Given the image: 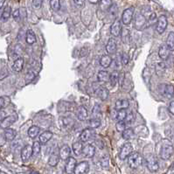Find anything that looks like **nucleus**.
<instances>
[{
  "instance_id": "obj_19",
  "label": "nucleus",
  "mask_w": 174,
  "mask_h": 174,
  "mask_svg": "<svg viewBox=\"0 0 174 174\" xmlns=\"http://www.w3.org/2000/svg\"><path fill=\"white\" fill-rule=\"evenodd\" d=\"M76 116L80 121H85L88 118V110L83 106H80L76 109Z\"/></svg>"
},
{
  "instance_id": "obj_40",
  "label": "nucleus",
  "mask_w": 174,
  "mask_h": 174,
  "mask_svg": "<svg viewBox=\"0 0 174 174\" xmlns=\"http://www.w3.org/2000/svg\"><path fill=\"white\" fill-rule=\"evenodd\" d=\"M122 136H123V138H124L125 140H130V138H133V136H134V131H133V130L132 129H126L123 132V134H122Z\"/></svg>"
},
{
  "instance_id": "obj_34",
  "label": "nucleus",
  "mask_w": 174,
  "mask_h": 174,
  "mask_svg": "<svg viewBox=\"0 0 174 174\" xmlns=\"http://www.w3.org/2000/svg\"><path fill=\"white\" fill-rule=\"evenodd\" d=\"M170 51H174V32H171L168 34L167 40H166V44H165Z\"/></svg>"
},
{
  "instance_id": "obj_39",
  "label": "nucleus",
  "mask_w": 174,
  "mask_h": 174,
  "mask_svg": "<svg viewBox=\"0 0 174 174\" xmlns=\"http://www.w3.org/2000/svg\"><path fill=\"white\" fill-rule=\"evenodd\" d=\"M11 13H12V9H11V7L9 6H7L4 9V11H3V15H2V18L4 19V21H6V20H8L9 18L11 17Z\"/></svg>"
},
{
  "instance_id": "obj_49",
  "label": "nucleus",
  "mask_w": 174,
  "mask_h": 174,
  "mask_svg": "<svg viewBox=\"0 0 174 174\" xmlns=\"http://www.w3.org/2000/svg\"><path fill=\"white\" fill-rule=\"evenodd\" d=\"M168 110L171 114L172 115H174V101L170 102V104H169L168 106Z\"/></svg>"
},
{
  "instance_id": "obj_47",
  "label": "nucleus",
  "mask_w": 174,
  "mask_h": 174,
  "mask_svg": "<svg viewBox=\"0 0 174 174\" xmlns=\"http://www.w3.org/2000/svg\"><path fill=\"white\" fill-rule=\"evenodd\" d=\"M121 60H122V64L123 65H127L128 62H129V56H128V54H125V53L122 54Z\"/></svg>"
},
{
  "instance_id": "obj_43",
  "label": "nucleus",
  "mask_w": 174,
  "mask_h": 174,
  "mask_svg": "<svg viewBox=\"0 0 174 174\" xmlns=\"http://www.w3.org/2000/svg\"><path fill=\"white\" fill-rule=\"evenodd\" d=\"M108 14L111 16V18H115L116 17V15H117V12H118V10H117V6L116 5H112V6H110V8L108 10Z\"/></svg>"
},
{
  "instance_id": "obj_33",
  "label": "nucleus",
  "mask_w": 174,
  "mask_h": 174,
  "mask_svg": "<svg viewBox=\"0 0 174 174\" xmlns=\"http://www.w3.org/2000/svg\"><path fill=\"white\" fill-rule=\"evenodd\" d=\"M40 131V128L36 126V125H33V126L29 128V130H28V136L31 138H35L39 135Z\"/></svg>"
},
{
  "instance_id": "obj_44",
  "label": "nucleus",
  "mask_w": 174,
  "mask_h": 174,
  "mask_svg": "<svg viewBox=\"0 0 174 174\" xmlns=\"http://www.w3.org/2000/svg\"><path fill=\"white\" fill-rule=\"evenodd\" d=\"M134 121H135V115L133 114L132 112L130 113H127V115H126V118H125V123H128V124H131L134 123Z\"/></svg>"
},
{
  "instance_id": "obj_29",
  "label": "nucleus",
  "mask_w": 174,
  "mask_h": 174,
  "mask_svg": "<svg viewBox=\"0 0 174 174\" xmlns=\"http://www.w3.org/2000/svg\"><path fill=\"white\" fill-rule=\"evenodd\" d=\"M82 150H83V144L81 141L75 142L73 144V151H74V155L80 156L81 154H82Z\"/></svg>"
},
{
  "instance_id": "obj_7",
  "label": "nucleus",
  "mask_w": 174,
  "mask_h": 174,
  "mask_svg": "<svg viewBox=\"0 0 174 174\" xmlns=\"http://www.w3.org/2000/svg\"><path fill=\"white\" fill-rule=\"evenodd\" d=\"M168 25V21H167V18L165 15H161L159 18L157 20V25H156V31L157 33L162 34L163 32L165 31L166 27Z\"/></svg>"
},
{
  "instance_id": "obj_42",
  "label": "nucleus",
  "mask_w": 174,
  "mask_h": 174,
  "mask_svg": "<svg viewBox=\"0 0 174 174\" xmlns=\"http://www.w3.org/2000/svg\"><path fill=\"white\" fill-rule=\"evenodd\" d=\"M115 128H116V130L118 132H123L126 130V123L124 121H121V122H117L116 124H115Z\"/></svg>"
},
{
  "instance_id": "obj_5",
  "label": "nucleus",
  "mask_w": 174,
  "mask_h": 174,
  "mask_svg": "<svg viewBox=\"0 0 174 174\" xmlns=\"http://www.w3.org/2000/svg\"><path fill=\"white\" fill-rule=\"evenodd\" d=\"M134 26L137 30H143L144 28L148 27L147 20L142 13H138L134 18Z\"/></svg>"
},
{
  "instance_id": "obj_37",
  "label": "nucleus",
  "mask_w": 174,
  "mask_h": 174,
  "mask_svg": "<svg viewBox=\"0 0 174 174\" xmlns=\"http://www.w3.org/2000/svg\"><path fill=\"white\" fill-rule=\"evenodd\" d=\"M60 123L62 127L68 128V127L72 126L73 120L70 117H61L60 119Z\"/></svg>"
},
{
  "instance_id": "obj_17",
  "label": "nucleus",
  "mask_w": 174,
  "mask_h": 174,
  "mask_svg": "<svg viewBox=\"0 0 174 174\" xmlns=\"http://www.w3.org/2000/svg\"><path fill=\"white\" fill-rule=\"evenodd\" d=\"M116 48H117V45H116V41L114 38H110L108 40V43L106 45V51L108 54H114L116 52Z\"/></svg>"
},
{
  "instance_id": "obj_26",
  "label": "nucleus",
  "mask_w": 174,
  "mask_h": 174,
  "mask_svg": "<svg viewBox=\"0 0 174 174\" xmlns=\"http://www.w3.org/2000/svg\"><path fill=\"white\" fill-rule=\"evenodd\" d=\"M112 63V58L109 55H103L100 59V65L103 68H108Z\"/></svg>"
},
{
  "instance_id": "obj_3",
  "label": "nucleus",
  "mask_w": 174,
  "mask_h": 174,
  "mask_svg": "<svg viewBox=\"0 0 174 174\" xmlns=\"http://www.w3.org/2000/svg\"><path fill=\"white\" fill-rule=\"evenodd\" d=\"M128 164L129 166L132 169H137L143 164V157L138 152H133L128 157Z\"/></svg>"
},
{
  "instance_id": "obj_27",
  "label": "nucleus",
  "mask_w": 174,
  "mask_h": 174,
  "mask_svg": "<svg viewBox=\"0 0 174 174\" xmlns=\"http://www.w3.org/2000/svg\"><path fill=\"white\" fill-rule=\"evenodd\" d=\"M155 70H156L157 74L158 76H162L165 74V70H166V65L165 62H157L155 66Z\"/></svg>"
},
{
  "instance_id": "obj_13",
  "label": "nucleus",
  "mask_w": 174,
  "mask_h": 174,
  "mask_svg": "<svg viewBox=\"0 0 174 174\" xmlns=\"http://www.w3.org/2000/svg\"><path fill=\"white\" fill-rule=\"evenodd\" d=\"M122 32V25L121 21L119 20H115L114 23L110 26V33L114 37H119Z\"/></svg>"
},
{
  "instance_id": "obj_12",
  "label": "nucleus",
  "mask_w": 174,
  "mask_h": 174,
  "mask_svg": "<svg viewBox=\"0 0 174 174\" xmlns=\"http://www.w3.org/2000/svg\"><path fill=\"white\" fill-rule=\"evenodd\" d=\"M17 120V116L16 115H9V116H6V118H4L1 123H0V127L2 129H9L10 127L12 126V124L16 122Z\"/></svg>"
},
{
  "instance_id": "obj_1",
  "label": "nucleus",
  "mask_w": 174,
  "mask_h": 174,
  "mask_svg": "<svg viewBox=\"0 0 174 174\" xmlns=\"http://www.w3.org/2000/svg\"><path fill=\"white\" fill-rule=\"evenodd\" d=\"M174 152L173 144L167 139H164L161 142V147L159 151V156L163 160H168L172 156Z\"/></svg>"
},
{
  "instance_id": "obj_45",
  "label": "nucleus",
  "mask_w": 174,
  "mask_h": 174,
  "mask_svg": "<svg viewBox=\"0 0 174 174\" xmlns=\"http://www.w3.org/2000/svg\"><path fill=\"white\" fill-rule=\"evenodd\" d=\"M8 76V71L6 69V67H3L0 69V81L3 79L6 78Z\"/></svg>"
},
{
  "instance_id": "obj_6",
  "label": "nucleus",
  "mask_w": 174,
  "mask_h": 174,
  "mask_svg": "<svg viewBox=\"0 0 174 174\" xmlns=\"http://www.w3.org/2000/svg\"><path fill=\"white\" fill-rule=\"evenodd\" d=\"M96 136V131L94 129L91 128H86L85 130H83L81 135H80V141L81 143H87L90 141L91 139H93L94 137Z\"/></svg>"
},
{
  "instance_id": "obj_9",
  "label": "nucleus",
  "mask_w": 174,
  "mask_h": 174,
  "mask_svg": "<svg viewBox=\"0 0 174 174\" xmlns=\"http://www.w3.org/2000/svg\"><path fill=\"white\" fill-rule=\"evenodd\" d=\"M132 150H133V147L130 143H126L123 144L121 148L120 152H119V157L121 160L126 159L127 157L132 153Z\"/></svg>"
},
{
  "instance_id": "obj_56",
  "label": "nucleus",
  "mask_w": 174,
  "mask_h": 174,
  "mask_svg": "<svg viewBox=\"0 0 174 174\" xmlns=\"http://www.w3.org/2000/svg\"><path fill=\"white\" fill-rule=\"evenodd\" d=\"M32 174H39L38 172H34V173H32Z\"/></svg>"
},
{
  "instance_id": "obj_22",
  "label": "nucleus",
  "mask_w": 174,
  "mask_h": 174,
  "mask_svg": "<svg viewBox=\"0 0 174 174\" xmlns=\"http://www.w3.org/2000/svg\"><path fill=\"white\" fill-rule=\"evenodd\" d=\"M53 138V133L51 131H45L43 132L42 134L40 136V140L39 142L41 144H46L47 143H48L51 138Z\"/></svg>"
},
{
  "instance_id": "obj_2",
  "label": "nucleus",
  "mask_w": 174,
  "mask_h": 174,
  "mask_svg": "<svg viewBox=\"0 0 174 174\" xmlns=\"http://www.w3.org/2000/svg\"><path fill=\"white\" fill-rule=\"evenodd\" d=\"M158 92L165 99H171L174 96L173 85L162 83L158 86Z\"/></svg>"
},
{
  "instance_id": "obj_8",
  "label": "nucleus",
  "mask_w": 174,
  "mask_h": 174,
  "mask_svg": "<svg viewBox=\"0 0 174 174\" xmlns=\"http://www.w3.org/2000/svg\"><path fill=\"white\" fill-rule=\"evenodd\" d=\"M133 15H134V8L133 7H130L125 9L123 15H122V22L123 25H130L131 23L132 18H133Z\"/></svg>"
},
{
  "instance_id": "obj_14",
  "label": "nucleus",
  "mask_w": 174,
  "mask_h": 174,
  "mask_svg": "<svg viewBox=\"0 0 174 174\" xmlns=\"http://www.w3.org/2000/svg\"><path fill=\"white\" fill-rule=\"evenodd\" d=\"M32 155V148L30 144H26L21 150V158L24 162H26L27 160L30 159Z\"/></svg>"
},
{
  "instance_id": "obj_35",
  "label": "nucleus",
  "mask_w": 174,
  "mask_h": 174,
  "mask_svg": "<svg viewBox=\"0 0 174 174\" xmlns=\"http://www.w3.org/2000/svg\"><path fill=\"white\" fill-rule=\"evenodd\" d=\"M127 112L126 109H122V110H118L115 115V120L116 122H121V121H124L126 118Z\"/></svg>"
},
{
  "instance_id": "obj_54",
  "label": "nucleus",
  "mask_w": 174,
  "mask_h": 174,
  "mask_svg": "<svg viewBox=\"0 0 174 174\" xmlns=\"http://www.w3.org/2000/svg\"><path fill=\"white\" fill-rule=\"evenodd\" d=\"M91 4H97L99 2V0H89Z\"/></svg>"
},
{
  "instance_id": "obj_46",
  "label": "nucleus",
  "mask_w": 174,
  "mask_h": 174,
  "mask_svg": "<svg viewBox=\"0 0 174 174\" xmlns=\"http://www.w3.org/2000/svg\"><path fill=\"white\" fill-rule=\"evenodd\" d=\"M43 4V0H32V6L35 9L40 8Z\"/></svg>"
},
{
  "instance_id": "obj_20",
  "label": "nucleus",
  "mask_w": 174,
  "mask_h": 174,
  "mask_svg": "<svg viewBox=\"0 0 174 174\" xmlns=\"http://www.w3.org/2000/svg\"><path fill=\"white\" fill-rule=\"evenodd\" d=\"M130 106V102L126 99H121L117 100L115 103V108L117 110H122V109H126Z\"/></svg>"
},
{
  "instance_id": "obj_52",
  "label": "nucleus",
  "mask_w": 174,
  "mask_h": 174,
  "mask_svg": "<svg viewBox=\"0 0 174 174\" xmlns=\"http://www.w3.org/2000/svg\"><path fill=\"white\" fill-rule=\"evenodd\" d=\"M4 106H5V99L3 97H0V109L4 108Z\"/></svg>"
},
{
  "instance_id": "obj_25",
  "label": "nucleus",
  "mask_w": 174,
  "mask_h": 174,
  "mask_svg": "<svg viewBox=\"0 0 174 174\" xmlns=\"http://www.w3.org/2000/svg\"><path fill=\"white\" fill-rule=\"evenodd\" d=\"M23 66H24V60H23V58H18L17 60L14 61V63L12 65V69L15 72L19 73L23 69Z\"/></svg>"
},
{
  "instance_id": "obj_55",
  "label": "nucleus",
  "mask_w": 174,
  "mask_h": 174,
  "mask_svg": "<svg viewBox=\"0 0 174 174\" xmlns=\"http://www.w3.org/2000/svg\"><path fill=\"white\" fill-rule=\"evenodd\" d=\"M2 15H3V12H2V11L0 10V19L2 18Z\"/></svg>"
},
{
  "instance_id": "obj_41",
  "label": "nucleus",
  "mask_w": 174,
  "mask_h": 174,
  "mask_svg": "<svg viewBox=\"0 0 174 174\" xmlns=\"http://www.w3.org/2000/svg\"><path fill=\"white\" fill-rule=\"evenodd\" d=\"M50 7L54 12L59 11L60 8V0H50Z\"/></svg>"
},
{
  "instance_id": "obj_21",
  "label": "nucleus",
  "mask_w": 174,
  "mask_h": 174,
  "mask_svg": "<svg viewBox=\"0 0 174 174\" xmlns=\"http://www.w3.org/2000/svg\"><path fill=\"white\" fill-rule=\"evenodd\" d=\"M96 96H98L102 101H105L106 99H108V91L107 89L103 88V87H100L96 90Z\"/></svg>"
},
{
  "instance_id": "obj_18",
  "label": "nucleus",
  "mask_w": 174,
  "mask_h": 174,
  "mask_svg": "<svg viewBox=\"0 0 174 174\" xmlns=\"http://www.w3.org/2000/svg\"><path fill=\"white\" fill-rule=\"evenodd\" d=\"M82 154L86 157L91 158V157H93L95 156V154H96V148L92 144H88L85 147H83Z\"/></svg>"
},
{
  "instance_id": "obj_4",
  "label": "nucleus",
  "mask_w": 174,
  "mask_h": 174,
  "mask_svg": "<svg viewBox=\"0 0 174 174\" xmlns=\"http://www.w3.org/2000/svg\"><path fill=\"white\" fill-rule=\"evenodd\" d=\"M145 164L146 167L150 171V172H156L159 169V164L157 159V157L154 155H148L145 158Z\"/></svg>"
},
{
  "instance_id": "obj_31",
  "label": "nucleus",
  "mask_w": 174,
  "mask_h": 174,
  "mask_svg": "<svg viewBox=\"0 0 174 174\" xmlns=\"http://www.w3.org/2000/svg\"><path fill=\"white\" fill-rule=\"evenodd\" d=\"M112 6V0H100L99 8L102 12H106Z\"/></svg>"
},
{
  "instance_id": "obj_30",
  "label": "nucleus",
  "mask_w": 174,
  "mask_h": 174,
  "mask_svg": "<svg viewBox=\"0 0 174 174\" xmlns=\"http://www.w3.org/2000/svg\"><path fill=\"white\" fill-rule=\"evenodd\" d=\"M17 135V131L13 129H6L5 130V138L6 141H12Z\"/></svg>"
},
{
  "instance_id": "obj_24",
  "label": "nucleus",
  "mask_w": 174,
  "mask_h": 174,
  "mask_svg": "<svg viewBox=\"0 0 174 174\" xmlns=\"http://www.w3.org/2000/svg\"><path fill=\"white\" fill-rule=\"evenodd\" d=\"M97 79L100 82L106 83V82L109 81V74L107 71H104V70L99 71L97 74Z\"/></svg>"
},
{
  "instance_id": "obj_38",
  "label": "nucleus",
  "mask_w": 174,
  "mask_h": 174,
  "mask_svg": "<svg viewBox=\"0 0 174 174\" xmlns=\"http://www.w3.org/2000/svg\"><path fill=\"white\" fill-rule=\"evenodd\" d=\"M89 125L91 129H96L101 125V121L99 118H92L89 121Z\"/></svg>"
},
{
  "instance_id": "obj_11",
  "label": "nucleus",
  "mask_w": 174,
  "mask_h": 174,
  "mask_svg": "<svg viewBox=\"0 0 174 174\" xmlns=\"http://www.w3.org/2000/svg\"><path fill=\"white\" fill-rule=\"evenodd\" d=\"M77 165V162H76V159L74 158V157H69L66 159V165H65V172H66V174H73L74 172V169H75V166Z\"/></svg>"
},
{
  "instance_id": "obj_50",
  "label": "nucleus",
  "mask_w": 174,
  "mask_h": 174,
  "mask_svg": "<svg viewBox=\"0 0 174 174\" xmlns=\"http://www.w3.org/2000/svg\"><path fill=\"white\" fill-rule=\"evenodd\" d=\"M74 1L75 5L77 6H82L84 5L85 2V0H74Z\"/></svg>"
},
{
  "instance_id": "obj_10",
  "label": "nucleus",
  "mask_w": 174,
  "mask_h": 174,
  "mask_svg": "<svg viewBox=\"0 0 174 174\" xmlns=\"http://www.w3.org/2000/svg\"><path fill=\"white\" fill-rule=\"evenodd\" d=\"M89 171V164L87 161H82L76 165L74 169V174H87Z\"/></svg>"
},
{
  "instance_id": "obj_32",
  "label": "nucleus",
  "mask_w": 174,
  "mask_h": 174,
  "mask_svg": "<svg viewBox=\"0 0 174 174\" xmlns=\"http://www.w3.org/2000/svg\"><path fill=\"white\" fill-rule=\"evenodd\" d=\"M119 75H120V74L117 72L116 70L113 71L109 74V81H110V83H111V85L113 87L118 83V81H119Z\"/></svg>"
},
{
  "instance_id": "obj_53",
  "label": "nucleus",
  "mask_w": 174,
  "mask_h": 174,
  "mask_svg": "<svg viewBox=\"0 0 174 174\" xmlns=\"http://www.w3.org/2000/svg\"><path fill=\"white\" fill-rule=\"evenodd\" d=\"M5 1H6V0H0V10H1V9H2V7L4 6Z\"/></svg>"
},
{
  "instance_id": "obj_16",
  "label": "nucleus",
  "mask_w": 174,
  "mask_h": 174,
  "mask_svg": "<svg viewBox=\"0 0 174 174\" xmlns=\"http://www.w3.org/2000/svg\"><path fill=\"white\" fill-rule=\"evenodd\" d=\"M170 49L168 48V47L164 44V45H161L159 47V49H158V56L159 58L163 60H167L170 56Z\"/></svg>"
},
{
  "instance_id": "obj_28",
  "label": "nucleus",
  "mask_w": 174,
  "mask_h": 174,
  "mask_svg": "<svg viewBox=\"0 0 174 174\" xmlns=\"http://www.w3.org/2000/svg\"><path fill=\"white\" fill-rule=\"evenodd\" d=\"M59 159H60V156H59V153L57 152H53L51 154V156L49 157V159H48V165L50 166H56L59 163Z\"/></svg>"
},
{
  "instance_id": "obj_36",
  "label": "nucleus",
  "mask_w": 174,
  "mask_h": 174,
  "mask_svg": "<svg viewBox=\"0 0 174 174\" xmlns=\"http://www.w3.org/2000/svg\"><path fill=\"white\" fill-rule=\"evenodd\" d=\"M32 155L34 157H37L40 153V150H41V144H40L39 141H34L32 146Z\"/></svg>"
},
{
  "instance_id": "obj_51",
  "label": "nucleus",
  "mask_w": 174,
  "mask_h": 174,
  "mask_svg": "<svg viewBox=\"0 0 174 174\" xmlns=\"http://www.w3.org/2000/svg\"><path fill=\"white\" fill-rule=\"evenodd\" d=\"M34 77H35V74L33 72H29L26 75V78L29 79V80H32Z\"/></svg>"
},
{
  "instance_id": "obj_48",
  "label": "nucleus",
  "mask_w": 174,
  "mask_h": 174,
  "mask_svg": "<svg viewBox=\"0 0 174 174\" xmlns=\"http://www.w3.org/2000/svg\"><path fill=\"white\" fill-rule=\"evenodd\" d=\"M12 17L13 18L16 20V21H19V19H20V12H19V10L17 9V10H15L13 13H12Z\"/></svg>"
},
{
  "instance_id": "obj_23",
  "label": "nucleus",
  "mask_w": 174,
  "mask_h": 174,
  "mask_svg": "<svg viewBox=\"0 0 174 174\" xmlns=\"http://www.w3.org/2000/svg\"><path fill=\"white\" fill-rule=\"evenodd\" d=\"M25 40L28 45H33L36 42V36H35V33L31 29L27 30L26 34H25Z\"/></svg>"
},
{
  "instance_id": "obj_15",
  "label": "nucleus",
  "mask_w": 174,
  "mask_h": 174,
  "mask_svg": "<svg viewBox=\"0 0 174 174\" xmlns=\"http://www.w3.org/2000/svg\"><path fill=\"white\" fill-rule=\"evenodd\" d=\"M70 154H71V150H70L69 146L67 144H63L60 147V151H59L60 158H61L62 160H66L67 158L70 157Z\"/></svg>"
}]
</instances>
